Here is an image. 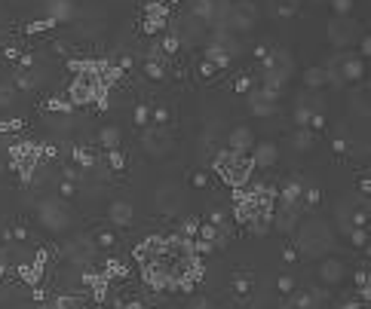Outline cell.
<instances>
[{
	"label": "cell",
	"instance_id": "4",
	"mask_svg": "<svg viewBox=\"0 0 371 309\" xmlns=\"http://www.w3.org/2000/svg\"><path fill=\"white\" fill-rule=\"evenodd\" d=\"M353 34H356V28H353V22H347V19H338V22L328 25V37H331L334 46H347L353 40Z\"/></svg>",
	"mask_w": 371,
	"mask_h": 309
},
{
	"label": "cell",
	"instance_id": "1",
	"mask_svg": "<svg viewBox=\"0 0 371 309\" xmlns=\"http://www.w3.org/2000/svg\"><path fill=\"white\" fill-rule=\"evenodd\" d=\"M297 248H301L307 257H316V254H325L331 248V233L322 221H307L297 227Z\"/></svg>",
	"mask_w": 371,
	"mask_h": 309
},
{
	"label": "cell",
	"instance_id": "15",
	"mask_svg": "<svg viewBox=\"0 0 371 309\" xmlns=\"http://www.w3.org/2000/svg\"><path fill=\"white\" fill-rule=\"evenodd\" d=\"M52 309H80V300H74V297H59L56 303H52Z\"/></svg>",
	"mask_w": 371,
	"mask_h": 309
},
{
	"label": "cell",
	"instance_id": "6",
	"mask_svg": "<svg viewBox=\"0 0 371 309\" xmlns=\"http://www.w3.org/2000/svg\"><path fill=\"white\" fill-rule=\"evenodd\" d=\"M273 92L267 89V92H258V95H252V111L258 114V117H267L270 111H273Z\"/></svg>",
	"mask_w": 371,
	"mask_h": 309
},
{
	"label": "cell",
	"instance_id": "17",
	"mask_svg": "<svg viewBox=\"0 0 371 309\" xmlns=\"http://www.w3.org/2000/svg\"><path fill=\"white\" fill-rule=\"evenodd\" d=\"M22 279L25 282H37L40 279V269L37 266H22Z\"/></svg>",
	"mask_w": 371,
	"mask_h": 309
},
{
	"label": "cell",
	"instance_id": "5",
	"mask_svg": "<svg viewBox=\"0 0 371 309\" xmlns=\"http://www.w3.org/2000/svg\"><path fill=\"white\" fill-rule=\"evenodd\" d=\"M71 15H74V6H71L68 0H52V3H49V19L56 22V25H59V22H68Z\"/></svg>",
	"mask_w": 371,
	"mask_h": 309
},
{
	"label": "cell",
	"instance_id": "13",
	"mask_svg": "<svg viewBox=\"0 0 371 309\" xmlns=\"http://www.w3.org/2000/svg\"><path fill=\"white\" fill-rule=\"evenodd\" d=\"M145 144H148V153H163V150H166V147H163L166 141H163L160 135H148V138H145Z\"/></svg>",
	"mask_w": 371,
	"mask_h": 309
},
{
	"label": "cell",
	"instance_id": "3",
	"mask_svg": "<svg viewBox=\"0 0 371 309\" xmlns=\"http://www.w3.org/2000/svg\"><path fill=\"white\" fill-rule=\"evenodd\" d=\"M40 221L49 230H65L68 227V208L62 202H43L40 205Z\"/></svg>",
	"mask_w": 371,
	"mask_h": 309
},
{
	"label": "cell",
	"instance_id": "2",
	"mask_svg": "<svg viewBox=\"0 0 371 309\" xmlns=\"http://www.w3.org/2000/svg\"><path fill=\"white\" fill-rule=\"evenodd\" d=\"M215 169L221 172V178L224 181H230V184H245L249 181V172L255 169V162L252 159H245L242 153H233V150H227V153H221L218 156V162H215Z\"/></svg>",
	"mask_w": 371,
	"mask_h": 309
},
{
	"label": "cell",
	"instance_id": "11",
	"mask_svg": "<svg viewBox=\"0 0 371 309\" xmlns=\"http://www.w3.org/2000/svg\"><path fill=\"white\" fill-rule=\"evenodd\" d=\"M359 74H362V64H359V59H347V62H344V77L356 80Z\"/></svg>",
	"mask_w": 371,
	"mask_h": 309
},
{
	"label": "cell",
	"instance_id": "16",
	"mask_svg": "<svg viewBox=\"0 0 371 309\" xmlns=\"http://www.w3.org/2000/svg\"><path fill=\"white\" fill-rule=\"evenodd\" d=\"M286 309H313V297H307V294H301V297H295Z\"/></svg>",
	"mask_w": 371,
	"mask_h": 309
},
{
	"label": "cell",
	"instance_id": "21",
	"mask_svg": "<svg viewBox=\"0 0 371 309\" xmlns=\"http://www.w3.org/2000/svg\"><path fill=\"white\" fill-rule=\"evenodd\" d=\"M297 147L307 150V147H310V135H297Z\"/></svg>",
	"mask_w": 371,
	"mask_h": 309
},
{
	"label": "cell",
	"instance_id": "7",
	"mask_svg": "<svg viewBox=\"0 0 371 309\" xmlns=\"http://www.w3.org/2000/svg\"><path fill=\"white\" fill-rule=\"evenodd\" d=\"M108 217L117 224V227H126L129 224V217H132V208H129V202H111V208H108Z\"/></svg>",
	"mask_w": 371,
	"mask_h": 309
},
{
	"label": "cell",
	"instance_id": "22",
	"mask_svg": "<svg viewBox=\"0 0 371 309\" xmlns=\"http://www.w3.org/2000/svg\"><path fill=\"white\" fill-rule=\"evenodd\" d=\"M135 120H138V123H148V111H145V107H138V114H135Z\"/></svg>",
	"mask_w": 371,
	"mask_h": 309
},
{
	"label": "cell",
	"instance_id": "14",
	"mask_svg": "<svg viewBox=\"0 0 371 309\" xmlns=\"http://www.w3.org/2000/svg\"><path fill=\"white\" fill-rule=\"evenodd\" d=\"M325 77H328V74H325L322 67H313V70H307V83H310V86H319V83H325Z\"/></svg>",
	"mask_w": 371,
	"mask_h": 309
},
{
	"label": "cell",
	"instance_id": "9",
	"mask_svg": "<svg viewBox=\"0 0 371 309\" xmlns=\"http://www.w3.org/2000/svg\"><path fill=\"white\" fill-rule=\"evenodd\" d=\"M255 166H273L276 162V147H270V144H261V147L255 150Z\"/></svg>",
	"mask_w": 371,
	"mask_h": 309
},
{
	"label": "cell",
	"instance_id": "20",
	"mask_svg": "<svg viewBox=\"0 0 371 309\" xmlns=\"http://www.w3.org/2000/svg\"><path fill=\"white\" fill-rule=\"evenodd\" d=\"M350 6H353V0H334V9H338L341 15H344V12H350Z\"/></svg>",
	"mask_w": 371,
	"mask_h": 309
},
{
	"label": "cell",
	"instance_id": "8",
	"mask_svg": "<svg viewBox=\"0 0 371 309\" xmlns=\"http://www.w3.org/2000/svg\"><path fill=\"white\" fill-rule=\"evenodd\" d=\"M233 153H242L245 147H252V132L249 129H233V135H230V144H227Z\"/></svg>",
	"mask_w": 371,
	"mask_h": 309
},
{
	"label": "cell",
	"instance_id": "23",
	"mask_svg": "<svg viewBox=\"0 0 371 309\" xmlns=\"http://www.w3.org/2000/svg\"><path fill=\"white\" fill-rule=\"evenodd\" d=\"M0 276H3V263H0Z\"/></svg>",
	"mask_w": 371,
	"mask_h": 309
},
{
	"label": "cell",
	"instance_id": "12",
	"mask_svg": "<svg viewBox=\"0 0 371 309\" xmlns=\"http://www.w3.org/2000/svg\"><path fill=\"white\" fill-rule=\"evenodd\" d=\"M101 144H104L108 150H114L117 144H120V132H117V129H104V132H101Z\"/></svg>",
	"mask_w": 371,
	"mask_h": 309
},
{
	"label": "cell",
	"instance_id": "10",
	"mask_svg": "<svg viewBox=\"0 0 371 309\" xmlns=\"http://www.w3.org/2000/svg\"><path fill=\"white\" fill-rule=\"evenodd\" d=\"M344 276V266L338 263V260H328V263H322V279L325 282H338Z\"/></svg>",
	"mask_w": 371,
	"mask_h": 309
},
{
	"label": "cell",
	"instance_id": "19",
	"mask_svg": "<svg viewBox=\"0 0 371 309\" xmlns=\"http://www.w3.org/2000/svg\"><path fill=\"white\" fill-rule=\"evenodd\" d=\"M6 104H12V89L0 86V107H6Z\"/></svg>",
	"mask_w": 371,
	"mask_h": 309
},
{
	"label": "cell",
	"instance_id": "18",
	"mask_svg": "<svg viewBox=\"0 0 371 309\" xmlns=\"http://www.w3.org/2000/svg\"><path fill=\"white\" fill-rule=\"evenodd\" d=\"M148 77H153V80H160V77H163V67H160V62H153V59L148 62Z\"/></svg>",
	"mask_w": 371,
	"mask_h": 309
}]
</instances>
